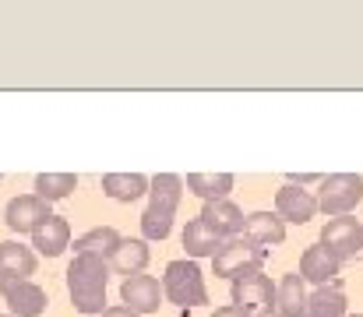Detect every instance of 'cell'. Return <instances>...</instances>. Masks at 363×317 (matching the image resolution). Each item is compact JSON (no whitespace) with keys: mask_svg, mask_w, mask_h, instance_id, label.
<instances>
[{"mask_svg":"<svg viewBox=\"0 0 363 317\" xmlns=\"http://www.w3.org/2000/svg\"><path fill=\"white\" fill-rule=\"evenodd\" d=\"M106 286H110V265L99 254H74L67 268V293L78 314H99L106 311Z\"/></svg>","mask_w":363,"mask_h":317,"instance_id":"6da1fadb","label":"cell"},{"mask_svg":"<svg viewBox=\"0 0 363 317\" xmlns=\"http://www.w3.org/2000/svg\"><path fill=\"white\" fill-rule=\"evenodd\" d=\"M184 198V180L177 173H159L148 180V208L141 215V233L148 240H166L173 229V215Z\"/></svg>","mask_w":363,"mask_h":317,"instance_id":"7a4b0ae2","label":"cell"},{"mask_svg":"<svg viewBox=\"0 0 363 317\" xmlns=\"http://www.w3.org/2000/svg\"><path fill=\"white\" fill-rule=\"evenodd\" d=\"M162 296L177 307H201L208 304V289H205V275L198 268V261H169L166 275H162Z\"/></svg>","mask_w":363,"mask_h":317,"instance_id":"3957f363","label":"cell"},{"mask_svg":"<svg viewBox=\"0 0 363 317\" xmlns=\"http://www.w3.org/2000/svg\"><path fill=\"white\" fill-rule=\"evenodd\" d=\"M212 265H216V275H219V279L237 282V279L257 275V272L264 268V247H257V243H250V240H243V236L226 240L223 250L212 257Z\"/></svg>","mask_w":363,"mask_h":317,"instance_id":"277c9868","label":"cell"},{"mask_svg":"<svg viewBox=\"0 0 363 317\" xmlns=\"http://www.w3.org/2000/svg\"><path fill=\"white\" fill-rule=\"evenodd\" d=\"M363 198V180L357 173H332L318 184V211L339 218L357 208V201Z\"/></svg>","mask_w":363,"mask_h":317,"instance_id":"5b68a950","label":"cell"},{"mask_svg":"<svg viewBox=\"0 0 363 317\" xmlns=\"http://www.w3.org/2000/svg\"><path fill=\"white\" fill-rule=\"evenodd\" d=\"M339 265L346 257H357L363 250V222L353 215H339V218H328V226L321 229V240H318Z\"/></svg>","mask_w":363,"mask_h":317,"instance_id":"8992f818","label":"cell"},{"mask_svg":"<svg viewBox=\"0 0 363 317\" xmlns=\"http://www.w3.org/2000/svg\"><path fill=\"white\" fill-rule=\"evenodd\" d=\"M0 296L11 317H43L46 311V289L32 279H0Z\"/></svg>","mask_w":363,"mask_h":317,"instance_id":"52a82bcc","label":"cell"},{"mask_svg":"<svg viewBox=\"0 0 363 317\" xmlns=\"http://www.w3.org/2000/svg\"><path fill=\"white\" fill-rule=\"evenodd\" d=\"M121 300L123 307L130 311V314H159V307H162V282L159 279H152V275H130V279H123L121 286Z\"/></svg>","mask_w":363,"mask_h":317,"instance_id":"ba28073f","label":"cell"},{"mask_svg":"<svg viewBox=\"0 0 363 317\" xmlns=\"http://www.w3.org/2000/svg\"><path fill=\"white\" fill-rule=\"evenodd\" d=\"M233 307H240L247 314H261V311H272L275 307V282L268 275H247L233 282Z\"/></svg>","mask_w":363,"mask_h":317,"instance_id":"9c48e42d","label":"cell"},{"mask_svg":"<svg viewBox=\"0 0 363 317\" xmlns=\"http://www.w3.org/2000/svg\"><path fill=\"white\" fill-rule=\"evenodd\" d=\"M53 211L46 201H39L35 194H21V198H11L7 211H4V222L11 233H35Z\"/></svg>","mask_w":363,"mask_h":317,"instance_id":"30bf717a","label":"cell"},{"mask_svg":"<svg viewBox=\"0 0 363 317\" xmlns=\"http://www.w3.org/2000/svg\"><path fill=\"white\" fill-rule=\"evenodd\" d=\"M148 243L145 240H130V236H121L117 240V247L106 254V265H110V272H117L123 279H130V275H141L145 268H148Z\"/></svg>","mask_w":363,"mask_h":317,"instance_id":"8fae6325","label":"cell"},{"mask_svg":"<svg viewBox=\"0 0 363 317\" xmlns=\"http://www.w3.org/2000/svg\"><path fill=\"white\" fill-rule=\"evenodd\" d=\"M275 215L282 218V222H311L314 215H318V198L311 194V191H300V187H293V184H286V187H279V194H275Z\"/></svg>","mask_w":363,"mask_h":317,"instance_id":"7c38bea8","label":"cell"},{"mask_svg":"<svg viewBox=\"0 0 363 317\" xmlns=\"http://www.w3.org/2000/svg\"><path fill=\"white\" fill-rule=\"evenodd\" d=\"M219 240H237L243 233V211L226 198V201H205V208L198 215Z\"/></svg>","mask_w":363,"mask_h":317,"instance_id":"4fadbf2b","label":"cell"},{"mask_svg":"<svg viewBox=\"0 0 363 317\" xmlns=\"http://www.w3.org/2000/svg\"><path fill=\"white\" fill-rule=\"evenodd\" d=\"M243 240L257 243V247H272L286 240V222L275 211H250L243 215Z\"/></svg>","mask_w":363,"mask_h":317,"instance_id":"5bb4252c","label":"cell"},{"mask_svg":"<svg viewBox=\"0 0 363 317\" xmlns=\"http://www.w3.org/2000/svg\"><path fill=\"white\" fill-rule=\"evenodd\" d=\"M32 247H35L43 257H60V254L71 247V226H67V218L50 215V218L32 233Z\"/></svg>","mask_w":363,"mask_h":317,"instance_id":"9a60e30c","label":"cell"},{"mask_svg":"<svg viewBox=\"0 0 363 317\" xmlns=\"http://www.w3.org/2000/svg\"><path fill=\"white\" fill-rule=\"evenodd\" d=\"M303 282H314L318 289L321 286H328L335 275H339V261L321 247V243H314V247H307L303 250V257H300V272H296Z\"/></svg>","mask_w":363,"mask_h":317,"instance_id":"2e32d148","label":"cell"},{"mask_svg":"<svg viewBox=\"0 0 363 317\" xmlns=\"http://www.w3.org/2000/svg\"><path fill=\"white\" fill-rule=\"evenodd\" d=\"M35 275V250L14 240L0 243V279H28Z\"/></svg>","mask_w":363,"mask_h":317,"instance_id":"e0dca14e","label":"cell"},{"mask_svg":"<svg viewBox=\"0 0 363 317\" xmlns=\"http://www.w3.org/2000/svg\"><path fill=\"white\" fill-rule=\"evenodd\" d=\"M303 307H307V282L296 272L282 275V282L275 286V311L282 317H303Z\"/></svg>","mask_w":363,"mask_h":317,"instance_id":"ac0fdd59","label":"cell"},{"mask_svg":"<svg viewBox=\"0 0 363 317\" xmlns=\"http://www.w3.org/2000/svg\"><path fill=\"white\" fill-rule=\"evenodd\" d=\"M184 187L201 201H226L233 191V173H187Z\"/></svg>","mask_w":363,"mask_h":317,"instance_id":"d6986e66","label":"cell"},{"mask_svg":"<svg viewBox=\"0 0 363 317\" xmlns=\"http://www.w3.org/2000/svg\"><path fill=\"white\" fill-rule=\"evenodd\" d=\"M223 243H226V240H219L201 218H191L187 229H184V250H187L191 261H198V257H216V254L223 250Z\"/></svg>","mask_w":363,"mask_h":317,"instance_id":"ffe728a7","label":"cell"},{"mask_svg":"<svg viewBox=\"0 0 363 317\" xmlns=\"http://www.w3.org/2000/svg\"><path fill=\"white\" fill-rule=\"evenodd\" d=\"M103 194L113 201H138L148 194V180L141 173H106L103 177Z\"/></svg>","mask_w":363,"mask_h":317,"instance_id":"44dd1931","label":"cell"},{"mask_svg":"<svg viewBox=\"0 0 363 317\" xmlns=\"http://www.w3.org/2000/svg\"><path fill=\"white\" fill-rule=\"evenodd\" d=\"M74 187H78V177L74 173H39L35 177V198L46 201V205L71 198Z\"/></svg>","mask_w":363,"mask_h":317,"instance_id":"7402d4cb","label":"cell"},{"mask_svg":"<svg viewBox=\"0 0 363 317\" xmlns=\"http://www.w3.org/2000/svg\"><path fill=\"white\" fill-rule=\"evenodd\" d=\"M303 317H350L346 314V296H342L339 289L321 286L318 293H311V296H307Z\"/></svg>","mask_w":363,"mask_h":317,"instance_id":"603a6c76","label":"cell"},{"mask_svg":"<svg viewBox=\"0 0 363 317\" xmlns=\"http://www.w3.org/2000/svg\"><path fill=\"white\" fill-rule=\"evenodd\" d=\"M117 240H121V233L113 226H96V229H89L85 236L74 240V254H99V257H106L117 247Z\"/></svg>","mask_w":363,"mask_h":317,"instance_id":"cb8c5ba5","label":"cell"},{"mask_svg":"<svg viewBox=\"0 0 363 317\" xmlns=\"http://www.w3.org/2000/svg\"><path fill=\"white\" fill-rule=\"evenodd\" d=\"M212 317H250L247 314V311H240V307H233V304H230V307H219V311H216V314Z\"/></svg>","mask_w":363,"mask_h":317,"instance_id":"d4e9b609","label":"cell"},{"mask_svg":"<svg viewBox=\"0 0 363 317\" xmlns=\"http://www.w3.org/2000/svg\"><path fill=\"white\" fill-rule=\"evenodd\" d=\"M103 317H138V314H130V311H127V307H106V311H103Z\"/></svg>","mask_w":363,"mask_h":317,"instance_id":"484cf974","label":"cell"},{"mask_svg":"<svg viewBox=\"0 0 363 317\" xmlns=\"http://www.w3.org/2000/svg\"><path fill=\"white\" fill-rule=\"evenodd\" d=\"M254 317H282V314H279V311L272 307V311H261V314H254Z\"/></svg>","mask_w":363,"mask_h":317,"instance_id":"4316f807","label":"cell"},{"mask_svg":"<svg viewBox=\"0 0 363 317\" xmlns=\"http://www.w3.org/2000/svg\"><path fill=\"white\" fill-rule=\"evenodd\" d=\"M0 317H11V314H0Z\"/></svg>","mask_w":363,"mask_h":317,"instance_id":"83f0119b","label":"cell"},{"mask_svg":"<svg viewBox=\"0 0 363 317\" xmlns=\"http://www.w3.org/2000/svg\"><path fill=\"white\" fill-rule=\"evenodd\" d=\"M357 317H363V314H357Z\"/></svg>","mask_w":363,"mask_h":317,"instance_id":"f1b7e54d","label":"cell"}]
</instances>
